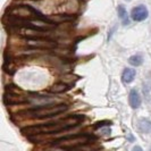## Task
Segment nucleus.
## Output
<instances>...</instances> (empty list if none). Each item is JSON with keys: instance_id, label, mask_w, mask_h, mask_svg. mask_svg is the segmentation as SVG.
I'll return each instance as SVG.
<instances>
[{"instance_id": "f8f14e48", "label": "nucleus", "mask_w": 151, "mask_h": 151, "mask_svg": "<svg viewBox=\"0 0 151 151\" xmlns=\"http://www.w3.org/2000/svg\"><path fill=\"white\" fill-rule=\"evenodd\" d=\"M129 63L132 65V66H141L142 65V63H143V57L141 56V55H133V56H131L129 58Z\"/></svg>"}, {"instance_id": "9d476101", "label": "nucleus", "mask_w": 151, "mask_h": 151, "mask_svg": "<svg viewBox=\"0 0 151 151\" xmlns=\"http://www.w3.org/2000/svg\"><path fill=\"white\" fill-rule=\"evenodd\" d=\"M139 129L143 133H151V121L145 119V118L141 119L139 122Z\"/></svg>"}, {"instance_id": "dca6fc26", "label": "nucleus", "mask_w": 151, "mask_h": 151, "mask_svg": "<svg viewBox=\"0 0 151 151\" xmlns=\"http://www.w3.org/2000/svg\"><path fill=\"white\" fill-rule=\"evenodd\" d=\"M129 141H133V140H134V139H133V136H132V135H129Z\"/></svg>"}, {"instance_id": "20e7f679", "label": "nucleus", "mask_w": 151, "mask_h": 151, "mask_svg": "<svg viewBox=\"0 0 151 151\" xmlns=\"http://www.w3.org/2000/svg\"><path fill=\"white\" fill-rule=\"evenodd\" d=\"M26 45L32 49H53L57 47V42L49 38L26 39Z\"/></svg>"}, {"instance_id": "2eb2a0df", "label": "nucleus", "mask_w": 151, "mask_h": 151, "mask_svg": "<svg viewBox=\"0 0 151 151\" xmlns=\"http://www.w3.org/2000/svg\"><path fill=\"white\" fill-rule=\"evenodd\" d=\"M132 151H143V150H142V148H141V147H139V145H135V147L132 149Z\"/></svg>"}, {"instance_id": "ddd939ff", "label": "nucleus", "mask_w": 151, "mask_h": 151, "mask_svg": "<svg viewBox=\"0 0 151 151\" xmlns=\"http://www.w3.org/2000/svg\"><path fill=\"white\" fill-rule=\"evenodd\" d=\"M51 21H52L55 24L57 23H61V22H67V21H72L74 19V16H68V15H61V16H51L49 17Z\"/></svg>"}, {"instance_id": "39448f33", "label": "nucleus", "mask_w": 151, "mask_h": 151, "mask_svg": "<svg viewBox=\"0 0 151 151\" xmlns=\"http://www.w3.org/2000/svg\"><path fill=\"white\" fill-rule=\"evenodd\" d=\"M149 16V12L145 6L143 5H139L132 9V13H131V17L133 21L135 22H143L148 18Z\"/></svg>"}, {"instance_id": "f257e3e1", "label": "nucleus", "mask_w": 151, "mask_h": 151, "mask_svg": "<svg viewBox=\"0 0 151 151\" xmlns=\"http://www.w3.org/2000/svg\"><path fill=\"white\" fill-rule=\"evenodd\" d=\"M84 119L83 116L75 115V116H68L63 119L56 122H51L45 125H34V126H26L22 129V133L24 135L29 136H35L40 134H55V133H59L63 131H67L77 126Z\"/></svg>"}, {"instance_id": "7ed1b4c3", "label": "nucleus", "mask_w": 151, "mask_h": 151, "mask_svg": "<svg viewBox=\"0 0 151 151\" xmlns=\"http://www.w3.org/2000/svg\"><path fill=\"white\" fill-rule=\"evenodd\" d=\"M91 140H92V137L88 134H76V135H68L65 137H59L57 140H53L51 144H52V147L70 150V149L88 144L89 142H91Z\"/></svg>"}, {"instance_id": "0eeeda50", "label": "nucleus", "mask_w": 151, "mask_h": 151, "mask_svg": "<svg viewBox=\"0 0 151 151\" xmlns=\"http://www.w3.org/2000/svg\"><path fill=\"white\" fill-rule=\"evenodd\" d=\"M129 105L133 109H137L141 106V96L136 89H132L129 92Z\"/></svg>"}, {"instance_id": "f03ea898", "label": "nucleus", "mask_w": 151, "mask_h": 151, "mask_svg": "<svg viewBox=\"0 0 151 151\" xmlns=\"http://www.w3.org/2000/svg\"><path fill=\"white\" fill-rule=\"evenodd\" d=\"M68 109V106L65 104H57V105H48V106H42L39 107V108H34V109H31L29 111H25L22 113L21 115L23 116H29L32 118H49V117H52L56 115H59V114L66 111Z\"/></svg>"}, {"instance_id": "4468645a", "label": "nucleus", "mask_w": 151, "mask_h": 151, "mask_svg": "<svg viewBox=\"0 0 151 151\" xmlns=\"http://www.w3.org/2000/svg\"><path fill=\"white\" fill-rule=\"evenodd\" d=\"M110 123L108 121H105V122H99V123H97L96 125H94V127L96 129H99V127H104V125H109Z\"/></svg>"}, {"instance_id": "9b49d317", "label": "nucleus", "mask_w": 151, "mask_h": 151, "mask_svg": "<svg viewBox=\"0 0 151 151\" xmlns=\"http://www.w3.org/2000/svg\"><path fill=\"white\" fill-rule=\"evenodd\" d=\"M67 90L68 85H66L65 83H56L50 88V92H52V93H61V92H65Z\"/></svg>"}, {"instance_id": "6e6552de", "label": "nucleus", "mask_w": 151, "mask_h": 151, "mask_svg": "<svg viewBox=\"0 0 151 151\" xmlns=\"http://www.w3.org/2000/svg\"><path fill=\"white\" fill-rule=\"evenodd\" d=\"M135 75H136V72L133 68H125L124 72H123V74H122V81H123V83L125 84L132 83L134 81V78H135Z\"/></svg>"}, {"instance_id": "1a4fd4ad", "label": "nucleus", "mask_w": 151, "mask_h": 151, "mask_svg": "<svg viewBox=\"0 0 151 151\" xmlns=\"http://www.w3.org/2000/svg\"><path fill=\"white\" fill-rule=\"evenodd\" d=\"M117 14H118V17L121 18L123 25H129V15H127V12H126V9H125V7L123 5H118L117 6Z\"/></svg>"}, {"instance_id": "423d86ee", "label": "nucleus", "mask_w": 151, "mask_h": 151, "mask_svg": "<svg viewBox=\"0 0 151 151\" xmlns=\"http://www.w3.org/2000/svg\"><path fill=\"white\" fill-rule=\"evenodd\" d=\"M4 102H5L7 106H12V105H18V104L29 102V100L23 98L21 94L12 93V92H6V93L4 94Z\"/></svg>"}]
</instances>
